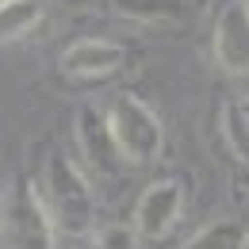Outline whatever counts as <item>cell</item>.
<instances>
[{
  "label": "cell",
  "instance_id": "obj_1",
  "mask_svg": "<svg viewBox=\"0 0 249 249\" xmlns=\"http://www.w3.org/2000/svg\"><path fill=\"white\" fill-rule=\"evenodd\" d=\"M38 199L46 207L50 222L58 230H69V234H81L92 226L96 215V199H92V188L85 180V173L69 161L65 154H46L42 161V180H38Z\"/></svg>",
  "mask_w": 249,
  "mask_h": 249
},
{
  "label": "cell",
  "instance_id": "obj_2",
  "mask_svg": "<svg viewBox=\"0 0 249 249\" xmlns=\"http://www.w3.org/2000/svg\"><path fill=\"white\" fill-rule=\"evenodd\" d=\"M107 130H111V142L123 161L130 165H150L161 157L165 150V126L154 115L150 104H142L138 96H115L104 111Z\"/></svg>",
  "mask_w": 249,
  "mask_h": 249
},
{
  "label": "cell",
  "instance_id": "obj_3",
  "mask_svg": "<svg viewBox=\"0 0 249 249\" xmlns=\"http://www.w3.org/2000/svg\"><path fill=\"white\" fill-rule=\"evenodd\" d=\"M0 246L4 249H54V222L46 215L35 184L16 180L0 207Z\"/></svg>",
  "mask_w": 249,
  "mask_h": 249
},
{
  "label": "cell",
  "instance_id": "obj_4",
  "mask_svg": "<svg viewBox=\"0 0 249 249\" xmlns=\"http://www.w3.org/2000/svg\"><path fill=\"white\" fill-rule=\"evenodd\" d=\"M184 211V188L177 180H157L138 196L134 207V230L138 238H165Z\"/></svg>",
  "mask_w": 249,
  "mask_h": 249
},
{
  "label": "cell",
  "instance_id": "obj_5",
  "mask_svg": "<svg viewBox=\"0 0 249 249\" xmlns=\"http://www.w3.org/2000/svg\"><path fill=\"white\" fill-rule=\"evenodd\" d=\"M215 58L230 77L249 73V4L230 0L215 23Z\"/></svg>",
  "mask_w": 249,
  "mask_h": 249
},
{
  "label": "cell",
  "instance_id": "obj_6",
  "mask_svg": "<svg viewBox=\"0 0 249 249\" xmlns=\"http://www.w3.org/2000/svg\"><path fill=\"white\" fill-rule=\"evenodd\" d=\"M77 142H81V157L92 165L96 173H115V161H119V150L111 142V130H107V119L104 111L85 104L77 111Z\"/></svg>",
  "mask_w": 249,
  "mask_h": 249
},
{
  "label": "cell",
  "instance_id": "obj_7",
  "mask_svg": "<svg viewBox=\"0 0 249 249\" xmlns=\"http://www.w3.org/2000/svg\"><path fill=\"white\" fill-rule=\"evenodd\" d=\"M123 65V46L104 38H81L62 54V73L69 77H111Z\"/></svg>",
  "mask_w": 249,
  "mask_h": 249
},
{
  "label": "cell",
  "instance_id": "obj_8",
  "mask_svg": "<svg viewBox=\"0 0 249 249\" xmlns=\"http://www.w3.org/2000/svg\"><path fill=\"white\" fill-rule=\"evenodd\" d=\"M184 249H249V230L242 218H215Z\"/></svg>",
  "mask_w": 249,
  "mask_h": 249
},
{
  "label": "cell",
  "instance_id": "obj_9",
  "mask_svg": "<svg viewBox=\"0 0 249 249\" xmlns=\"http://www.w3.org/2000/svg\"><path fill=\"white\" fill-rule=\"evenodd\" d=\"M42 4L38 0H4L0 4V42H16L38 27Z\"/></svg>",
  "mask_w": 249,
  "mask_h": 249
},
{
  "label": "cell",
  "instance_id": "obj_10",
  "mask_svg": "<svg viewBox=\"0 0 249 249\" xmlns=\"http://www.w3.org/2000/svg\"><path fill=\"white\" fill-rule=\"evenodd\" d=\"M222 134L230 154L242 165H249V100H230L222 107Z\"/></svg>",
  "mask_w": 249,
  "mask_h": 249
},
{
  "label": "cell",
  "instance_id": "obj_11",
  "mask_svg": "<svg viewBox=\"0 0 249 249\" xmlns=\"http://www.w3.org/2000/svg\"><path fill=\"white\" fill-rule=\"evenodd\" d=\"M119 16L130 19H173L180 12V0H111Z\"/></svg>",
  "mask_w": 249,
  "mask_h": 249
},
{
  "label": "cell",
  "instance_id": "obj_12",
  "mask_svg": "<svg viewBox=\"0 0 249 249\" xmlns=\"http://www.w3.org/2000/svg\"><path fill=\"white\" fill-rule=\"evenodd\" d=\"M138 230L134 222H107L96 230V249H138Z\"/></svg>",
  "mask_w": 249,
  "mask_h": 249
},
{
  "label": "cell",
  "instance_id": "obj_13",
  "mask_svg": "<svg viewBox=\"0 0 249 249\" xmlns=\"http://www.w3.org/2000/svg\"><path fill=\"white\" fill-rule=\"evenodd\" d=\"M0 4H4V0H0Z\"/></svg>",
  "mask_w": 249,
  "mask_h": 249
}]
</instances>
